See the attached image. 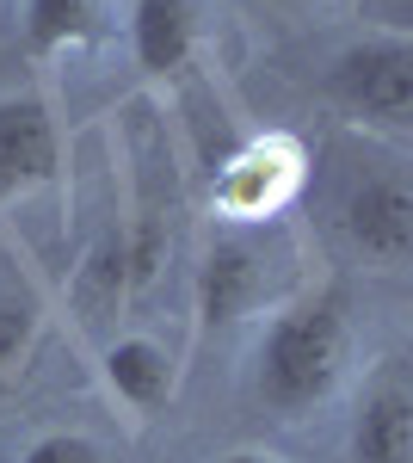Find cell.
Instances as JSON below:
<instances>
[{"instance_id":"obj_3","label":"cell","mask_w":413,"mask_h":463,"mask_svg":"<svg viewBox=\"0 0 413 463\" xmlns=\"http://www.w3.org/2000/svg\"><path fill=\"white\" fill-rule=\"evenodd\" d=\"M327 99L364 130L401 137L413 118V43L401 32H371L327 62Z\"/></svg>"},{"instance_id":"obj_9","label":"cell","mask_w":413,"mask_h":463,"mask_svg":"<svg viewBox=\"0 0 413 463\" xmlns=\"http://www.w3.org/2000/svg\"><path fill=\"white\" fill-rule=\"evenodd\" d=\"M352 463H413V395L395 371H382L377 383L358 395Z\"/></svg>"},{"instance_id":"obj_7","label":"cell","mask_w":413,"mask_h":463,"mask_svg":"<svg viewBox=\"0 0 413 463\" xmlns=\"http://www.w3.org/2000/svg\"><path fill=\"white\" fill-rule=\"evenodd\" d=\"M99 377L111 402H124L130 414H155L173 402V383H179V364L173 353L155 340V334H117L99 353Z\"/></svg>"},{"instance_id":"obj_14","label":"cell","mask_w":413,"mask_h":463,"mask_svg":"<svg viewBox=\"0 0 413 463\" xmlns=\"http://www.w3.org/2000/svg\"><path fill=\"white\" fill-rule=\"evenodd\" d=\"M222 463H277V458H272V451H229Z\"/></svg>"},{"instance_id":"obj_2","label":"cell","mask_w":413,"mask_h":463,"mask_svg":"<svg viewBox=\"0 0 413 463\" xmlns=\"http://www.w3.org/2000/svg\"><path fill=\"white\" fill-rule=\"evenodd\" d=\"M333 235L358 266L401 272L413 260V192L395 148H364L333 192Z\"/></svg>"},{"instance_id":"obj_10","label":"cell","mask_w":413,"mask_h":463,"mask_svg":"<svg viewBox=\"0 0 413 463\" xmlns=\"http://www.w3.org/2000/svg\"><path fill=\"white\" fill-rule=\"evenodd\" d=\"M124 303H130V241H124V216H111L74 272V309L93 327V321L117 316Z\"/></svg>"},{"instance_id":"obj_8","label":"cell","mask_w":413,"mask_h":463,"mask_svg":"<svg viewBox=\"0 0 413 463\" xmlns=\"http://www.w3.org/2000/svg\"><path fill=\"white\" fill-rule=\"evenodd\" d=\"M130 56L148 80H173L198 56V6L192 0H130Z\"/></svg>"},{"instance_id":"obj_11","label":"cell","mask_w":413,"mask_h":463,"mask_svg":"<svg viewBox=\"0 0 413 463\" xmlns=\"http://www.w3.org/2000/svg\"><path fill=\"white\" fill-rule=\"evenodd\" d=\"M25 50L32 56H62L80 50L99 32V0H25Z\"/></svg>"},{"instance_id":"obj_12","label":"cell","mask_w":413,"mask_h":463,"mask_svg":"<svg viewBox=\"0 0 413 463\" xmlns=\"http://www.w3.org/2000/svg\"><path fill=\"white\" fill-rule=\"evenodd\" d=\"M37 340H43V309H37L32 290H0V395L13 390L37 358Z\"/></svg>"},{"instance_id":"obj_13","label":"cell","mask_w":413,"mask_h":463,"mask_svg":"<svg viewBox=\"0 0 413 463\" xmlns=\"http://www.w3.org/2000/svg\"><path fill=\"white\" fill-rule=\"evenodd\" d=\"M19 463H105V451L87 432H43L19 451Z\"/></svg>"},{"instance_id":"obj_5","label":"cell","mask_w":413,"mask_h":463,"mask_svg":"<svg viewBox=\"0 0 413 463\" xmlns=\"http://www.w3.org/2000/svg\"><path fill=\"white\" fill-rule=\"evenodd\" d=\"M266 285H272V253L247 229L222 222V235H210V248L198 253V285H192L198 290V321L210 334L235 327L266 303Z\"/></svg>"},{"instance_id":"obj_6","label":"cell","mask_w":413,"mask_h":463,"mask_svg":"<svg viewBox=\"0 0 413 463\" xmlns=\"http://www.w3.org/2000/svg\"><path fill=\"white\" fill-rule=\"evenodd\" d=\"M62 179V124L37 93L0 99V204L37 198Z\"/></svg>"},{"instance_id":"obj_1","label":"cell","mask_w":413,"mask_h":463,"mask_svg":"<svg viewBox=\"0 0 413 463\" xmlns=\"http://www.w3.org/2000/svg\"><path fill=\"white\" fill-rule=\"evenodd\" d=\"M352 303L340 290H303L290 303H277L272 321L259 327L247 390L272 420H309L340 395L352 371Z\"/></svg>"},{"instance_id":"obj_4","label":"cell","mask_w":413,"mask_h":463,"mask_svg":"<svg viewBox=\"0 0 413 463\" xmlns=\"http://www.w3.org/2000/svg\"><path fill=\"white\" fill-rule=\"evenodd\" d=\"M303 179H309L303 143L284 137V130H266V137L241 143L216 167L210 211H216V222H229V229H253V222H266V216L284 211V204L303 192Z\"/></svg>"}]
</instances>
